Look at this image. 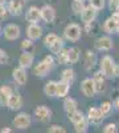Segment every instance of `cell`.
<instances>
[{
	"label": "cell",
	"mask_w": 119,
	"mask_h": 133,
	"mask_svg": "<svg viewBox=\"0 0 119 133\" xmlns=\"http://www.w3.org/2000/svg\"><path fill=\"white\" fill-rule=\"evenodd\" d=\"M56 64H57V61H56L54 55H46L41 61H38L37 64L32 66V72H33V75L36 77L42 79V77H46L50 73V71L54 68Z\"/></svg>",
	"instance_id": "1"
},
{
	"label": "cell",
	"mask_w": 119,
	"mask_h": 133,
	"mask_svg": "<svg viewBox=\"0 0 119 133\" xmlns=\"http://www.w3.org/2000/svg\"><path fill=\"white\" fill-rule=\"evenodd\" d=\"M99 71L106 76V79H114L116 76V64L110 55H105L99 60Z\"/></svg>",
	"instance_id": "2"
},
{
	"label": "cell",
	"mask_w": 119,
	"mask_h": 133,
	"mask_svg": "<svg viewBox=\"0 0 119 133\" xmlns=\"http://www.w3.org/2000/svg\"><path fill=\"white\" fill-rule=\"evenodd\" d=\"M81 36H82V28L77 23H69L64 28V39L66 41L75 43L81 39Z\"/></svg>",
	"instance_id": "3"
},
{
	"label": "cell",
	"mask_w": 119,
	"mask_h": 133,
	"mask_svg": "<svg viewBox=\"0 0 119 133\" xmlns=\"http://www.w3.org/2000/svg\"><path fill=\"white\" fill-rule=\"evenodd\" d=\"M2 35L8 41H16L21 36V28L15 23H9L2 28Z\"/></svg>",
	"instance_id": "4"
},
{
	"label": "cell",
	"mask_w": 119,
	"mask_h": 133,
	"mask_svg": "<svg viewBox=\"0 0 119 133\" xmlns=\"http://www.w3.org/2000/svg\"><path fill=\"white\" fill-rule=\"evenodd\" d=\"M30 124H32V117H30V115L27 113V112H20V113H17V115L13 117V120H12L13 128L20 129V130L28 129V128L30 127Z\"/></svg>",
	"instance_id": "5"
},
{
	"label": "cell",
	"mask_w": 119,
	"mask_h": 133,
	"mask_svg": "<svg viewBox=\"0 0 119 133\" xmlns=\"http://www.w3.org/2000/svg\"><path fill=\"white\" fill-rule=\"evenodd\" d=\"M33 117L42 124H46L52 120V110L46 105H38L33 110Z\"/></svg>",
	"instance_id": "6"
},
{
	"label": "cell",
	"mask_w": 119,
	"mask_h": 133,
	"mask_svg": "<svg viewBox=\"0 0 119 133\" xmlns=\"http://www.w3.org/2000/svg\"><path fill=\"white\" fill-rule=\"evenodd\" d=\"M94 48L99 52H109L114 48V41L110 37V35L99 36L94 43Z\"/></svg>",
	"instance_id": "7"
},
{
	"label": "cell",
	"mask_w": 119,
	"mask_h": 133,
	"mask_svg": "<svg viewBox=\"0 0 119 133\" xmlns=\"http://www.w3.org/2000/svg\"><path fill=\"white\" fill-rule=\"evenodd\" d=\"M80 89L85 97H89V98L94 97L97 95V89H95V84H94L93 77H86V79H83L81 81Z\"/></svg>",
	"instance_id": "8"
},
{
	"label": "cell",
	"mask_w": 119,
	"mask_h": 133,
	"mask_svg": "<svg viewBox=\"0 0 119 133\" xmlns=\"http://www.w3.org/2000/svg\"><path fill=\"white\" fill-rule=\"evenodd\" d=\"M86 117H88L89 123H90L91 125H99V124H102V121L106 118V116L102 113L101 108H97V107L89 108Z\"/></svg>",
	"instance_id": "9"
},
{
	"label": "cell",
	"mask_w": 119,
	"mask_h": 133,
	"mask_svg": "<svg viewBox=\"0 0 119 133\" xmlns=\"http://www.w3.org/2000/svg\"><path fill=\"white\" fill-rule=\"evenodd\" d=\"M97 15H98V9H95L90 3L88 5H85L83 11L81 12V20L83 24H89V23H93V21H95L97 19Z\"/></svg>",
	"instance_id": "10"
},
{
	"label": "cell",
	"mask_w": 119,
	"mask_h": 133,
	"mask_svg": "<svg viewBox=\"0 0 119 133\" xmlns=\"http://www.w3.org/2000/svg\"><path fill=\"white\" fill-rule=\"evenodd\" d=\"M42 32H44L42 31V27L38 23H28L27 29H25V35L28 39L36 41V40L42 37Z\"/></svg>",
	"instance_id": "11"
},
{
	"label": "cell",
	"mask_w": 119,
	"mask_h": 133,
	"mask_svg": "<svg viewBox=\"0 0 119 133\" xmlns=\"http://www.w3.org/2000/svg\"><path fill=\"white\" fill-rule=\"evenodd\" d=\"M12 79H13V83L17 84V85H25L27 81H28V72L25 68L23 66H16L12 71Z\"/></svg>",
	"instance_id": "12"
},
{
	"label": "cell",
	"mask_w": 119,
	"mask_h": 133,
	"mask_svg": "<svg viewBox=\"0 0 119 133\" xmlns=\"http://www.w3.org/2000/svg\"><path fill=\"white\" fill-rule=\"evenodd\" d=\"M40 11H41V20L44 21V23L50 24V23L54 21V19H56V9L53 8L52 5L45 4V5H42L40 8Z\"/></svg>",
	"instance_id": "13"
},
{
	"label": "cell",
	"mask_w": 119,
	"mask_h": 133,
	"mask_svg": "<svg viewBox=\"0 0 119 133\" xmlns=\"http://www.w3.org/2000/svg\"><path fill=\"white\" fill-rule=\"evenodd\" d=\"M7 108L9 110H15V112H17L19 109L23 108V97H21V95L19 92H12V95H11V97L8 100Z\"/></svg>",
	"instance_id": "14"
},
{
	"label": "cell",
	"mask_w": 119,
	"mask_h": 133,
	"mask_svg": "<svg viewBox=\"0 0 119 133\" xmlns=\"http://www.w3.org/2000/svg\"><path fill=\"white\" fill-rule=\"evenodd\" d=\"M25 20L28 23H38L41 20V11L37 5H30L25 11Z\"/></svg>",
	"instance_id": "15"
},
{
	"label": "cell",
	"mask_w": 119,
	"mask_h": 133,
	"mask_svg": "<svg viewBox=\"0 0 119 133\" xmlns=\"http://www.w3.org/2000/svg\"><path fill=\"white\" fill-rule=\"evenodd\" d=\"M8 14L12 16H19L23 12L24 8V0H9L8 2Z\"/></svg>",
	"instance_id": "16"
},
{
	"label": "cell",
	"mask_w": 119,
	"mask_h": 133,
	"mask_svg": "<svg viewBox=\"0 0 119 133\" xmlns=\"http://www.w3.org/2000/svg\"><path fill=\"white\" fill-rule=\"evenodd\" d=\"M35 64V55L33 52H23L19 57V65L23 66V68L28 69L32 68Z\"/></svg>",
	"instance_id": "17"
},
{
	"label": "cell",
	"mask_w": 119,
	"mask_h": 133,
	"mask_svg": "<svg viewBox=\"0 0 119 133\" xmlns=\"http://www.w3.org/2000/svg\"><path fill=\"white\" fill-rule=\"evenodd\" d=\"M93 80H94V84H95L97 93H101V92H103V91L106 89V76H105L101 71L94 72Z\"/></svg>",
	"instance_id": "18"
},
{
	"label": "cell",
	"mask_w": 119,
	"mask_h": 133,
	"mask_svg": "<svg viewBox=\"0 0 119 133\" xmlns=\"http://www.w3.org/2000/svg\"><path fill=\"white\" fill-rule=\"evenodd\" d=\"M83 66H85V69L88 71V72H90L93 68H94V65H95V63H97V55H95V52L94 51H86V53H85V60H83Z\"/></svg>",
	"instance_id": "19"
},
{
	"label": "cell",
	"mask_w": 119,
	"mask_h": 133,
	"mask_svg": "<svg viewBox=\"0 0 119 133\" xmlns=\"http://www.w3.org/2000/svg\"><path fill=\"white\" fill-rule=\"evenodd\" d=\"M70 87H72V84L68 83V81H64V80L57 81V95H56V97L57 98H65L69 95Z\"/></svg>",
	"instance_id": "20"
},
{
	"label": "cell",
	"mask_w": 119,
	"mask_h": 133,
	"mask_svg": "<svg viewBox=\"0 0 119 133\" xmlns=\"http://www.w3.org/2000/svg\"><path fill=\"white\" fill-rule=\"evenodd\" d=\"M118 27H119L118 21L115 19H113L111 16L107 17L105 20V23H103V31L107 33V35H114V33H116Z\"/></svg>",
	"instance_id": "21"
},
{
	"label": "cell",
	"mask_w": 119,
	"mask_h": 133,
	"mask_svg": "<svg viewBox=\"0 0 119 133\" xmlns=\"http://www.w3.org/2000/svg\"><path fill=\"white\" fill-rule=\"evenodd\" d=\"M12 88L8 85H2L0 87V107H7L8 100L12 95Z\"/></svg>",
	"instance_id": "22"
},
{
	"label": "cell",
	"mask_w": 119,
	"mask_h": 133,
	"mask_svg": "<svg viewBox=\"0 0 119 133\" xmlns=\"http://www.w3.org/2000/svg\"><path fill=\"white\" fill-rule=\"evenodd\" d=\"M44 95L49 98H54L57 95V81L54 80H49L48 83H45L44 85Z\"/></svg>",
	"instance_id": "23"
},
{
	"label": "cell",
	"mask_w": 119,
	"mask_h": 133,
	"mask_svg": "<svg viewBox=\"0 0 119 133\" xmlns=\"http://www.w3.org/2000/svg\"><path fill=\"white\" fill-rule=\"evenodd\" d=\"M81 59V51L77 47H70L68 48V60L69 64H77Z\"/></svg>",
	"instance_id": "24"
},
{
	"label": "cell",
	"mask_w": 119,
	"mask_h": 133,
	"mask_svg": "<svg viewBox=\"0 0 119 133\" xmlns=\"http://www.w3.org/2000/svg\"><path fill=\"white\" fill-rule=\"evenodd\" d=\"M62 107H64V110L65 112H72V110L74 109H77L78 108V103H77V100H75L74 97H65L64 98V103H62Z\"/></svg>",
	"instance_id": "25"
},
{
	"label": "cell",
	"mask_w": 119,
	"mask_h": 133,
	"mask_svg": "<svg viewBox=\"0 0 119 133\" xmlns=\"http://www.w3.org/2000/svg\"><path fill=\"white\" fill-rule=\"evenodd\" d=\"M89 127H90V123H89L88 117L85 116L81 121H78V123L74 124V130L77 133H86L89 130Z\"/></svg>",
	"instance_id": "26"
},
{
	"label": "cell",
	"mask_w": 119,
	"mask_h": 133,
	"mask_svg": "<svg viewBox=\"0 0 119 133\" xmlns=\"http://www.w3.org/2000/svg\"><path fill=\"white\" fill-rule=\"evenodd\" d=\"M66 115H68V120L70 121L73 125H74L75 123H78V121H81V120L85 117L83 112H82V110H80L78 108L74 109V110H72V112H68Z\"/></svg>",
	"instance_id": "27"
},
{
	"label": "cell",
	"mask_w": 119,
	"mask_h": 133,
	"mask_svg": "<svg viewBox=\"0 0 119 133\" xmlns=\"http://www.w3.org/2000/svg\"><path fill=\"white\" fill-rule=\"evenodd\" d=\"M64 47H65V39H64V37H58L48 49H49V52H50L52 55H54V56H56V55H57Z\"/></svg>",
	"instance_id": "28"
},
{
	"label": "cell",
	"mask_w": 119,
	"mask_h": 133,
	"mask_svg": "<svg viewBox=\"0 0 119 133\" xmlns=\"http://www.w3.org/2000/svg\"><path fill=\"white\" fill-rule=\"evenodd\" d=\"M74 79H75V72H74L73 68H70V66H69V68H65V69L61 72V80L73 84Z\"/></svg>",
	"instance_id": "29"
},
{
	"label": "cell",
	"mask_w": 119,
	"mask_h": 133,
	"mask_svg": "<svg viewBox=\"0 0 119 133\" xmlns=\"http://www.w3.org/2000/svg\"><path fill=\"white\" fill-rule=\"evenodd\" d=\"M56 61H57V64H60V65H66V64H69V60H68V48H62L57 55H56Z\"/></svg>",
	"instance_id": "30"
},
{
	"label": "cell",
	"mask_w": 119,
	"mask_h": 133,
	"mask_svg": "<svg viewBox=\"0 0 119 133\" xmlns=\"http://www.w3.org/2000/svg\"><path fill=\"white\" fill-rule=\"evenodd\" d=\"M20 49L23 51V52H33L35 49V43L33 40H30V39H24L23 41L20 43Z\"/></svg>",
	"instance_id": "31"
},
{
	"label": "cell",
	"mask_w": 119,
	"mask_h": 133,
	"mask_svg": "<svg viewBox=\"0 0 119 133\" xmlns=\"http://www.w3.org/2000/svg\"><path fill=\"white\" fill-rule=\"evenodd\" d=\"M83 8H85V2H80V0H73V3H72V11H73V14H74V15L80 16L81 12L83 11Z\"/></svg>",
	"instance_id": "32"
},
{
	"label": "cell",
	"mask_w": 119,
	"mask_h": 133,
	"mask_svg": "<svg viewBox=\"0 0 119 133\" xmlns=\"http://www.w3.org/2000/svg\"><path fill=\"white\" fill-rule=\"evenodd\" d=\"M58 37H60V36L57 35V33H53V32H52V33H48V35L44 37V45H45L46 48H49Z\"/></svg>",
	"instance_id": "33"
},
{
	"label": "cell",
	"mask_w": 119,
	"mask_h": 133,
	"mask_svg": "<svg viewBox=\"0 0 119 133\" xmlns=\"http://www.w3.org/2000/svg\"><path fill=\"white\" fill-rule=\"evenodd\" d=\"M99 108H101L102 113H103L105 116H109V115L113 112V104H111L110 101H103Z\"/></svg>",
	"instance_id": "34"
},
{
	"label": "cell",
	"mask_w": 119,
	"mask_h": 133,
	"mask_svg": "<svg viewBox=\"0 0 119 133\" xmlns=\"http://www.w3.org/2000/svg\"><path fill=\"white\" fill-rule=\"evenodd\" d=\"M48 132L50 133H65L66 132V129H65L62 125H58V124H53L48 128Z\"/></svg>",
	"instance_id": "35"
},
{
	"label": "cell",
	"mask_w": 119,
	"mask_h": 133,
	"mask_svg": "<svg viewBox=\"0 0 119 133\" xmlns=\"http://www.w3.org/2000/svg\"><path fill=\"white\" fill-rule=\"evenodd\" d=\"M90 4H91L95 9L101 11V9H103V8L106 7V0H90Z\"/></svg>",
	"instance_id": "36"
},
{
	"label": "cell",
	"mask_w": 119,
	"mask_h": 133,
	"mask_svg": "<svg viewBox=\"0 0 119 133\" xmlns=\"http://www.w3.org/2000/svg\"><path fill=\"white\" fill-rule=\"evenodd\" d=\"M9 63V56H8V53L0 48V65H7Z\"/></svg>",
	"instance_id": "37"
},
{
	"label": "cell",
	"mask_w": 119,
	"mask_h": 133,
	"mask_svg": "<svg viewBox=\"0 0 119 133\" xmlns=\"http://www.w3.org/2000/svg\"><path fill=\"white\" fill-rule=\"evenodd\" d=\"M116 130H118V127L114 123H109L103 127V133H115Z\"/></svg>",
	"instance_id": "38"
},
{
	"label": "cell",
	"mask_w": 119,
	"mask_h": 133,
	"mask_svg": "<svg viewBox=\"0 0 119 133\" xmlns=\"http://www.w3.org/2000/svg\"><path fill=\"white\" fill-rule=\"evenodd\" d=\"M109 9L113 12L119 11V0H109Z\"/></svg>",
	"instance_id": "39"
},
{
	"label": "cell",
	"mask_w": 119,
	"mask_h": 133,
	"mask_svg": "<svg viewBox=\"0 0 119 133\" xmlns=\"http://www.w3.org/2000/svg\"><path fill=\"white\" fill-rule=\"evenodd\" d=\"M8 14V8L5 5V3H0V19H5Z\"/></svg>",
	"instance_id": "40"
},
{
	"label": "cell",
	"mask_w": 119,
	"mask_h": 133,
	"mask_svg": "<svg viewBox=\"0 0 119 133\" xmlns=\"http://www.w3.org/2000/svg\"><path fill=\"white\" fill-rule=\"evenodd\" d=\"M0 132H2V133H11V132H12V129H11V128H8V127H5V128H3V129L0 130Z\"/></svg>",
	"instance_id": "41"
},
{
	"label": "cell",
	"mask_w": 119,
	"mask_h": 133,
	"mask_svg": "<svg viewBox=\"0 0 119 133\" xmlns=\"http://www.w3.org/2000/svg\"><path fill=\"white\" fill-rule=\"evenodd\" d=\"M114 107H115V108L119 110V96L115 98V101H114Z\"/></svg>",
	"instance_id": "42"
},
{
	"label": "cell",
	"mask_w": 119,
	"mask_h": 133,
	"mask_svg": "<svg viewBox=\"0 0 119 133\" xmlns=\"http://www.w3.org/2000/svg\"><path fill=\"white\" fill-rule=\"evenodd\" d=\"M116 75H119V65L116 66Z\"/></svg>",
	"instance_id": "43"
},
{
	"label": "cell",
	"mask_w": 119,
	"mask_h": 133,
	"mask_svg": "<svg viewBox=\"0 0 119 133\" xmlns=\"http://www.w3.org/2000/svg\"><path fill=\"white\" fill-rule=\"evenodd\" d=\"M7 2V0H0V3H5Z\"/></svg>",
	"instance_id": "44"
},
{
	"label": "cell",
	"mask_w": 119,
	"mask_h": 133,
	"mask_svg": "<svg viewBox=\"0 0 119 133\" xmlns=\"http://www.w3.org/2000/svg\"><path fill=\"white\" fill-rule=\"evenodd\" d=\"M116 33H118V35H119V27H118V31H116Z\"/></svg>",
	"instance_id": "45"
},
{
	"label": "cell",
	"mask_w": 119,
	"mask_h": 133,
	"mask_svg": "<svg viewBox=\"0 0 119 133\" xmlns=\"http://www.w3.org/2000/svg\"><path fill=\"white\" fill-rule=\"evenodd\" d=\"M0 35H2V27H0Z\"/></svg>",
	"instance_id": "46"
},
{
	"label": "cell",
	"mask_w": 119,
	"mask_h": 133,
	"mask_svg": "<svg viewBox=\"0 0 119 133\" xmlns=\"http://www.w3.org/2000/svg\"><path fill=\"white\" fill-rule=\"evenodd\" d=\"M80 2H85V0H80Z\"/></svg>",
	"instance_id": "47"
},
{
	"label": "cell",
	"mask_w": 119,
	"mask_h": 133,
	"mask_svg": "<svg viewBox=\"0 0 119 133\" xmlns=\"http://www.w3.org/2000/svg\"><path fill=\"white\" fill-rule=\"evenodd\" d=\"M118 125H119V123H118Z\"/></svg>",
	"instance_id": "48"
}]
</instances>
